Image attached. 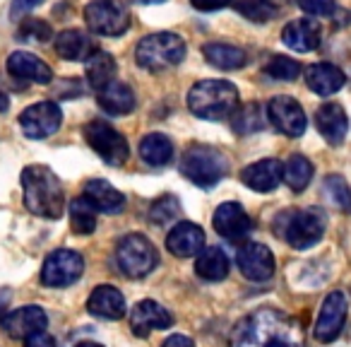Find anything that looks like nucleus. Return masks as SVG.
Masks as SVG:
<instances>
[{
  "label": "nucleus",
  "mask_w": 351,
  "mask_h": 347,
  "mask_svg": "<svg viewBox=\"0 0 351 347\" xmlns=\"http://www.w3.org/2000/svg\"><path fill=\"white\" fill-rule=\"evenodd\" d=\"M231 347H303V328L279 309H258L234 326Z\"/></svg>",
  "instance_id": "1"
},
{
  "label": "nucleus",
  "mask_w": 351,
  "mask_h": 347,
  "mask_svg": "<svg viewBox=\"0 0 351 347\" xmlns=\"http://www.w3.org/2000/svg\"><path fill=\"white\" fill-rule=\"evenodd\" d=\"M22 191L25 205L32 215L58 220L65 210L63 183L53 171L44 164H29L22 169Z\"/></svg>",
  "instance_id": "2"
},
{
  "label": "nucleus",
  "mask_w": 351,
  "mask_h": 347,
  "mask_svg": "<svg viewBox=\"0 0 351 347\" xmlns=\"http://www.w3.org/2000/svg\"><path fill=\"white\" fill-rule=\"evenodd\" d=\"M188 109L205 121H224L239 109V89L226 80H200L188 92Z\"/></svg>",
  "instance_id": "3"
},
{
  "label": "nucleus",
  "mask_w": 351,
  "mask_h": 347,
  "mask_svg": "<svg viewBox=\"0 0 351 347\" xmlns=\"http://www.w3.org/2000/svg\"><path fill=\"white\" fill-rule=\"evenodd\" d=\"M327 230V217L317 208L306 210H287L274 220V232L287 241L291 249L306 251L322 239Z\"/></svg>",
  "instance_id": "4"
},
{
  "label": "nucleus",
  "mask_w": 351,
  "mask_h": 347,
  "mask_svg": "<svg viewBox=\"0 0 351 347\" xmlns=\"http://www.w3.org/2000/svg\"><path fill=\"white\" fill-rule=\"evenodd\" d=\"M186 58V41L173 32H156V34H147L145 39L137 44L135 60L140 68L149 70V73H161L173 65H178Z\"/></svg>",
  "instance_id": "5"
},
{
  "label": "nucleus",
  "mask_w": 351,
  "mask_h": 347,
  "mask_svg": "<svg viewBox=\"0 0 351 347\" xmlns=\"http://www.w3.org/2000/svg\"><path fill=\"white\" fill-rule=\"evenodd\" d=\"M181 174L195 186L210 188L229 174V159L217 147L191 145L181 157Z\"/></svg>",
  "instance_id": "6"
},
{
  "label": "nucleus",
  "mask_w": 351,
  "mask_h": 347,
  "mask_svg": "<svg viewBox=\"0 0 351 347\" xmlns=\"http://www.w3.org/2000/svg\"><path fill=\"white\" fill-rule=\"evenodd\" d=\"M116 263L121 268V273L128 275V278H147L159 265V251H156V246L147 236L128 234L118 241Z\"/></svg>",
  "instance_id": "7"
},
{
  "label": "nucleus",
  "mask_w": 351,
  "mask_h": 347,
  "mask_svg": "<svg viewBox=\"0 0 351 347\" xmlns=\"http://www.w3.org/2000/svg\"><path fill=\"white\" fill-rule=\"evenodd\" d=\"M84 140H87V145L111 166L125 164L128 157H130V145H128V140L106 121H89L87 126H84Z\"/></svg>",
  "instance_id": "8"
},
{
  "label": "nucleus",
  "mask_w": 351,
  "mask_h": 347,
  "mask_svg": "<svg viewBox=\"0 0 351 347\" xmlns=\"http://www.w3.org/2000/svg\"><path fill=\"white\" fill-rule=\"evenodd\" d=\"M84 22L94 34L121 36L130 27V15L121 0H92L84 8Z\"/></svg>",
  "instance_id": "9"
},
{
  "label": "nucleus",
  "mask_w": 351,
  "mask_h": 347,
  "mask_svg": "<svg viewBox=\"0 0 351 347\" xmlns=\"http://www.w3.org/2000/svg\"><path fill=\"white\" fill-rule=\"evenodd\" d=\"M84 273V260L77 251L58 249L41 265V282L46 287H68L77 282Z\"/></svg>",
  "instance_id": "10"
},
{
  "label": "nucleus",
  "mask_w": 351,
  "mask_h": 347,
  "mask_svg": "<svg viewBox=\"0 0 351 347\" xmlns=\"http://www.w3.org/2000/svg\"><path fill=\"white\" fill-rule=\"evenodd\" d=\"M63 123V113L56 102H39L27 107L20 113V128L27 137L32 140H44V137L53 135Z\"/></svg>",
  "instance_id": "11"
},
{
  "label": "nucleus",
  "mask_w": 351,
  "mask_h": 347,
  "mask_svg": "<svg viewBox=\"0 0 351 347\" xmlns=\"http://www.w3.org/2000/svg\"><path fill=\"white\" fill-rule=\"evenodd\" d=\"M267 116L272 121V126L277 128L279 133L289 137H301L306 133V111L303 107L296 102L293 97H287V94H279L272 102L267 104Z\"/></svg>",
  "instance_id": "12"
},
{
  "label": "nucleus",
  "mask_w": 351,
  "mask_h": 347,
  "mask_svg": "<svg viewBox=\"0 0 351 347\" xmlns=\"http://www.w3.org/2000/svg\"><path fill=\"white\" fill-rule=\"evenodd\" d=\"M346 311H349V304H346V297L341 292H330L325 297L320 306V313H317L315 328H313V335L320 342H332L337 335L341 333L346 321Z\"/></svg>",
  "instance_id": "13"
},
{
  "label": "nucleus",
  "mask_w": 351,
  "mask_h": 347,
  "mask_svg": "<svg viewBox=\"0 0 351 347\" xmlns=\"http://www.w3.org/2000/svg\"><path fill=\"white\" fill-rule=\"evenodd\" d=\"M212 225H215L217 234L229 241H243L253 232V220L239 203H221L215 210Z\"/></svg>",
  "instance_id": "14"
},
{
  "label": "nucleus",
  "mask_w": 351,
  "mask_h": 347,
  "mask_svg": "<svg viewBox=\"0 0 351 347\" xmlns=\"http://www.w3.org/2000/svg\"><path fill=\"white\" fill-rule=\"evenodd\" d=\"M239 270L253 282H265L274 275V256L265 244H243L236 254Z\"/></svg>",
  "instance_id": "15"
},
{
  "label": "nucleus",
  "mask_w": 351,
  "mask_h": 347,
  "mask_svg": "<svg viewBox=\"0 0 351 347\" xmlns=\"http://www.w3.org/2000/svg\"><path fill=\"white\" fill-rule=\"evenodd\" d=\"M0 326H3V331L8 335L15 337V340H27L29 335L46 331L49 316H46V311L41 306H22L10 311L8 316H3Z\"/></svg>",
  "instance_id": "16"
},
{
  "label": "nucleus",
  "mask_w": 351,
  "mask_h": 347,
  "mask_svg": "<svg viewBox=\"0 0 351 347\" xmlns=\"http://www.w3.org/2000/svg\"><path fill=\"white\" fill-rule=\"evenodd\" d=\"M171 323H173V316L169 309H164L159 302H152V299L137 302L130 311V331L137 337H147L152 331L171 328Z\"/></svg>",
  "instance_id": "17"
},
{
  "label": "nucleus",
  "mask_w": 351,
  "mask_h": 347,
  "mask_svg": "<svg viewBox=\"0 0 351 347\" xmlns=\"http://www.w3.org/2000/svg\"><path fill=\"white\" fill-rule=\"evenodd\" d=\"M5 68L10 73V78L20 80V82L51 85V80H53V70L41 58H36L34 54H29V51H15V54H10Z\"/></svg>",
  "instance_id": "18"
},
{
  "label": "nucleus",
  "mask_w": 351,
  "mask_h": 347,
  "mask_svg": "<svg viewBox=\"0 0 351 347\" xmlns=\"http://www.w3.org/2000/svg\"><path fill=\"white\" fill-rule=\"evenodd\" d=\"M241 181L258 193H269L284 181V164L279 159L253 161L241 171Z\"/></svg>",
  "instance_id": "19"
},
{
  "label": "nucleus",
  "mask_w": 351,
  "mask_h": 347,
  "mask_svg": "<svg viewBox=\"0 0 351 347\" xmlns=\"http://www.w3.org/2000/svg\"><path fill=\"white\" fill-rule=\"evenodd\" d=\"M166 249L178 258H191L205 249V232L193 222H178L166 236Z\"/></svg>",
  "instance_id": "20"
},
{
  "label": "nucleus",
  "mask_w": 351,
  "mask_h": 347,
  "mask_svg": "<svg viewBox=\"0 0 351 347\" xmlns=\"http://www.w3.org/2000/svg\"><path fill=\"white\" fill-rule=\"evenodd\" d=\"M87 309L92 316L104 321H118L125 316V297L113 284H99L87 299Z\"/></svg>",
  "instance_id": "21"
},
{
  "label": "nucleus",
  "mask_w": 351,
  "mask_h": 347,
  "mask_svg": "<svg viewBox=\"0 0 351 347\" xmlns=\"http://www.w3.org/2000/svg\"><path fill=\"white\" fill-rule=\"evenodd\" d=\"M315 128L330 145H341L346 133H349V118H346V111L335 102L322 104V107L315 111Z\"/></svg>",
  "instance_id": "22"
},
{
  "label": "nucleus",
  "mask_w": 351,
  "mask_h": 347,
  "mask_svg": "<svg viewBox=\"0 0 351 347\" xmlns=\"http://www.w3.org/2000/svg\"><path fill=\"white\" fill-rule=\"evenodd\" d=\"M322 39V30L315 20H293L284 27L282 32V41L296 54H311L320 46Z\"/></svg>",
  "instance_id": "23"
},
{
  "label": "nucleus",
  "mask_w": 351,
  "mask_h": 347,
  "mask_svg": "<svg viewBox=\"0 0 351 347\" xmlns=\"http://www.w3.org/2000/svg\"><path fill=\"white\" fill-rule=\"evenodd\" d=\"M82 196L97 208L99 212H106V215H118L125 208V196H123L118 188H113L108 181L104 179H89L84 183Z\"/></svg>",
  "instance_id": "24"
},
{
  "label": "nucleus",
  "mask_w": 351,
  "mask_h": 347,
  "mask_svg": "<svg viewBox=\"0 0 351 347\" xmlns=\"http://www.w3.org/2000/svg\"><path fill=\"white\" fill-rule=\"evenodd\" d=\"M344 82H346V75L332 63H315L306 70L308 89L320 94V97H330V94L339 92L344 87Z\"/></svg>",
  "instance_id": "25"
},
{
  "label": "nucleus",
  "mask_w": 351,
  "mask_h": 347,
  "mask_svg": "<svg viewBox=\"0 0 351 347\" xmlns=\"http://www.w3.org/2000/svg\"><path fill=\"white\" fill-rule=\"evenodd\" d=\"M97 102H99V107L106 113H111V116H125V113H130L132 109H135V92H132V87H128L125 82L113 80V82H108L104 89H99Z\"/></svg>",
  "instance_id": "26"
},
{
  "label": "nucleus",
  "mask_w": 351,
  "mask_h": 347,
  "mask_svg": "<svg viewBox=\"0 0 351 347\" xmlns=\"http://www.w3.org/2000/svg\"><path fill=\"white\" fill-rule=\"evenodd\" d=\"M53 46H56V54H58L63 60H87L89 56L97 51L94 41L80 30L60 32V34L56 36Z\"/></svg>",
  "instance_id": "27"
},
{
  "label": "nucleus",
  "mask_w": 351,
  "mask_h": 347,
  "mask_svg": "<svg viewBox=\"0 0 351 347\" xmlns=\"http://www.w3.org/2000/svg\"><path fill=\"white\" fill-rule=\"evenodd\" d=\"M231 270V260L229 256L224 254L217 246H210V249H202L197 254L195 260V273L200 275L202 280H210V282H219L229 275Z\"/></svg>",
  "instance_id": "28"
},
{
  "label": "nucleus",
  "mask_w": 351,
  "mask_h": 347,
  "mask_svg": "<svg viewBox=\"0 0 351 347\" xmlns=\"http://www.w3.org/2000/svg\"><path fill=\"white\" fill-rule=\"evenodd\" d=\"M202 56L207 58V63L219 70H241L248 63V54L243 49L231 44H219V41L202 46Z\"/></svg>",
  "instance_id": "29"
},
{
  "label": "nucleus",
  "mask_w": 351,
  "mask_h": 347,
  "mask_svg": "<svg viewBox=\"0 0 351 347\" xmlns=\"http://www.w3.org/2000/svg\"><path fill=\"white\" fill-rule=\"evenodd\" d=\"M140 159L147 166H166L173 159V142L164 133H149L140 142Z\"/></svg>",
  "instance_id": "30"
},
{
  "label": "nucleus",
  "mask_w": 351,
  "mask_h": 347,
  "mask_svg": "<svg viewBox=\"0 0 351 347\" xmlns=\"http://www.w3.org/2000/svg\"><path fill=\"white\" fill-rule=\"evenodd\" d=\"M84 68H87V80L94 89H104L108 82L116 80V73H118V65L113 60L111 54L106 51H94L87 60H84Z\"/></svg>",
  "instance_id": "31"
},
{
  "label": "nucleus",
  "mask_w": 351,
  "mask_h": 347,
  "mask_svg": "<svg viewBox=\"0 0 351 347\" xmlns=\"http://www.w3.org/2000/svg\"><path fill=\"white\" fill-rule=\"evenodd\" d=\"M97 212L99 210L84 196L75 198L70 203V227L75 234H92L97 230Z\"/></svg>",
  "instance_id": "32"
},
{
  "label": "nucleus",
  "mask_w": 351,
  "mask_h": 347,
  "mask_svg": "<svg viewBox=\"0 0 351 347\" xmlns=\"http://www.w3.org/2000/svg\"><path fill=\"white\" fill-rule=\"evenodd\" d=\"M313 179V164L311 159H306L303 155H293L289 157V161L284 164V181L291 191L301 193L306 191V186Z\"/></svg>",
  "instance_id": "33"
},
{
  "label": "nucleus",
  "mask_w": 351,
  "mask_h": 347,
  "mask_svg": "<svg viewBox=\"0 0 351 347\" xmlns=\"http://www.w3.org/2000/svg\"><path fill=\"white\" fill-rule=\"evenodd\" d=\"M265 123H267V118H265L263 107H260V104H245L239 111H234L231 126H234V131L239 133V135H250V133L263 131Z\"/></svg>",
  "instance_id": "34"
},
{
  "label": "nucleus",
  "mask_w": 351,
  "mask_h": 347,
  "mask_svg": "<svg viewBox=\"0 0 351 347\" xmlns=\"http://www.w3.org/2000/svg\"><path fill=\"white\" fill-rule=\"evenodd\" d=\"M265 75H269L272 80H284V82H291L301 75V63L287 56H272L265 65Z\"/></svg>",
  "instance_id": "35"
},
{
  "label": "nucleus",
  "mask_w": 351,
  "mask_h": 347,
  "mask_svg": "<svg viewBox=\"0 0 351 347\" xmlns=\"http://www.w3.org/2000/svg\"><path fill=\"white\" fill-rule=\"evenodd\" d=\"M178 215H181V203H178V198H173V196H161L159 201H154L149 208V220L159 227L173 222Z\"/></svg>",
  "instance_id": "36"
},
{
  "label": "nucleus",
  "mask_w": 351,
  "mask_h": 347,
  "mask_svg": "<svg viewBox=\"0 0 351 347\" xmlns=\"http://www.w3.org/2000/svg\"><path fill=\"white\" fill-rule=\"evenodd\" d=\"M236 10L243 17H248L250 22H269L279 12L269 0H239Z\"/></svg>",
  "instance_id": "37"
},
{
  "label": "nucleus",
  "mask_w": 351,
  "mask_h": 347,
  "mask_svg": "<svg viewBox=\"0 0 351 347\" xmlns=\"http://www.w3.org/2000/svg\"><path fill=\"white\" fill-rule=\"evenodd\" d=\"M17 36H20L22 41H39V44H44V41L53 39V30H51L49 22L27 17V20H22L20 27H17Z\"/></svg>",
  "instance_id": "38"
},
{
  "label": "nucleus",
  "mask_w": 351,
  "mask_h": 347,
  "mask_svg": "<svg viewBox=\"0 0 351 347\" xmlns=\"http://www.w3.org/2000/svg\"><path fill=\"white\" fill-rule=\"evenodd\" d=\"M325 191L330 193V201L344 212H351V188L339 174H332L325 179Z\"/></svg>",
  "instance_id": "39"
},
{
  "label": "nucleus",
  "mask_w": 351,
  "mask_h": 347,
  "mask_svg": "<svg viewBox=\"0 0 351 347\" xmlns=\"http://www.w3.org/2000/svg\"><path fill=\"white\" fill-rule=\"evenodd\" d=\"M296 3L303 12L315 17H327L335 12V0H296Z\"/></svg>",
  "instance_id": "40"
},
{
  "label": "nucleus",
  "mask_w": 351,
  "mask_h": 347,
  "mask_svg": "<svg viewBox=\"0 0 351 347\" xmlns=\"http://www.w3.org/2000/svg\"><path fill=\"white\" fill-rule=\"evenodd\" d=\"M234 0H191V5L200 12H215L221 10V8H229Z\"/></svg>",
  "instance_id": "41"
},
{
  "label": "nucleus",
  "mask_w": 351,
  "mask_h": 347,
  "mask_svg": "<svg viewBox=\"0 0 351 347\" xmlns=\"http://www.w3.org/2000/svg\"><path fill=\"white\" fill-rule=\"evenodd\" d=\"M25 347H58L56 345V340L49 335L46 331H41V333H36V335H29L25 340Z\"/></svg>",
  "instance_id": "42"
},
{
  "label": "nucleus",
  "mask_w": 351,
  "mask_h": 347,
  "mask_svg": "<svg viewBox=\"0 0 351 347\" xmlns=\"http://www.w3.org/2000/svg\"><path fill=\"white\" fill-rule=\"evenodd\" d=\"M44 0H15L12 3V15H22V12H29L34 10L36 5H41Z\"/></svg>",
  "instance_id": "43"
},
{
  "label": "nucleus",
  "mask_w": 351,
  "mask_h": 347,
  "mask_svg": "<svg viewBox=\"0 0 351 347\" xmlns=\"http://www.w3.org/2000/svg\"><path fill=\"white\" fill-rule=\"evenodd\" d=\"M161 347H195V342L186 335H171V337H166Z\"/></svg>",
  "instance_id": "44"
},
{
  "label": "nucleus",
  "mask_w": 351,
  "mask_h": 347,
  "mask_svg": "<svg viewBox=\"0 0 351 347\" xmlns=\"http://www.w3.org/2000/svg\"><path fill=\"white\" fill-rule=\"evenodd\" d=\"M8 107H10V102H8L5 92H3V89H0V113H3V111H8Z\"/></svg>",
  "instance_id": "45"
},
{
  "label": "nucleus",
  "mask_w": 351,
  "mask_h": 347,
  "mask_svg": "<svg viewBox=\"0 0 351 347\" xmlns=\"http://www.w3.org/2000/svg\"><path fill=\"white\" fill-rule=\"evenodd\" d=\"M77 347H104V345H99V342H80Z\"/></svg>",
  "instance_id": "46"
},
{
  "label": "nucleus",
  "mask_w": 351,
  "mask_h": 347,
  "mask_svg": "<svg viewBox=\"0 0 351 347\" xmlns=\"http://www.w3.org/2000/svg\"><path fill=\"white\" fill-rule=\"evenodd\" d=\"M137 3H147L149 5V3H164V0H137Z\"/></svg>",
  "instance_id": "47"
}]
</instances>
